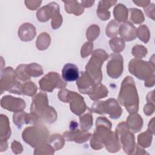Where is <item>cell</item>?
Returning a JSON list of instances; mask_svg holds the SVG:
<instances>
[{
    "mask_svg": "<svg viewBox=\"0 0 155 155\" xmlns=\"http://www.w3.org/2000/svg\"><path fill=\"white\" fill-rule=\"evenodd\" d=\"M0 125L1 143L8 144L7 140L11 136V129L10 127L8 119L6 115L2 114H1Z\"/></svg>",
    "mask_w": 155,
    "mask_h": 155,
    "instance_id": "7402d4cb",
    "label": "cell"
},
{
    "mask_svg": "<svg viewBox=\"0 0 155 155\" xmlns=\"http://www.w3.org/2000/svg\"><path fill=\"white\" fill-rule=\"evenodd\" d=\"M94 1H82L81 3H82V5L83 7H90L91 6L93 5V4L94 3Z\"/></svg>",
    "mask_w": 155,
    "mask_h": 155,
    "instance_id": "f907efd6",
    "label": "cell"
},
{
    "mask_svg": "<svg viewBox=\"0 0 155 155\" xmlns=\"http://www.w3.org/2000/svg\"><path fill=\"white\" fill-rule=\"evenodd\" d=\"M137 36L140 41L147 43L150 38V32L148 27L145 25H141L137 29Z\"/></svg>",
    "mask_w": 155,
    "mask_h": 155,
    "instance_id": "d6a6232c",
    "label": "cell"
},
{
    "mask_svg": "<svg viewBox=\"0 0 155 155\" xmlns=\"http://www.w3.org/2000/svg\"><path fill=\"white\" fill-rule=\"evenodd\" d=\"M36 35V28L30 23H24L19 28L18 36L22 41H30Z\"/></svg>",
    "mask_w": 155,
    "mask_h": 155,
    "instance_id": "ffe728a7",
    "label": "cell"
},
{
    "mask_svg": "<svg viewBox=\"0 0 155 155\" xmlns=\"http://www.w3.org/2000/svg\"><path fill=\"white\" fill-rule=\"evenodd\" d=\"M113 15L116 21L119 22H125L128 19V10L122 4L117 5L113 10Z\"/></svg>",
    "mask_w": 155,
    "mask_h": 155,
    "instance_id": "484cf974",
    "label": "cell"
},
{
    "mask_svg": "<svg viewBox=\"0 0 155 155\" xmlns=\"http://www.w3.org/2000/svg\"><path fill=\"white\" fill-rule=\"evenodd\" d=\"M145 86L147 87H151L154 85V74L145 81Z\"/></svg>",
    "mask_w": 155,
    "mask_h": 155,
    "instance_id": "7dc6e473",
    "label": "cell"
},
{
    "mask_svg": "<svg viewBox=\"0 0 155 155\" xmlns=\"http://www.w3.org/2000/svg\"><path fill=\"white\" fill-rule=\"evenodd\" d=\"M54 151L49 143L45 142L36 147L33 153L34 154H53Z\"/></svg>",
    "mask_w": 155,
    "mask_h": 155,
    "instance_id": "d590c367",
    "label": "cell"
},
{
    "mask_svg": "<svg viewBox=\"0 0 155 155\" xmlns=\"http://www.w3.org/2000/svg\"><path fill=\"white\" fill-rule=\"evenodd\" d=\"M42 3L41 1H25L27 7L31 10H36Z\"/></svg>",
    "mask_w": 155,
    "mask_h": 155,
    "instance_id": "ee69618b",
    "label": "cell"
},
{
    "mask_svg": "<svg viewBox=\"0 0 155 155\" xmlns=\"http://www.w3.org/2000/svg\"><path fill=\"white\" fill-rule=\"evenodd\" d=\"M24 71L26 75L30 79L31 77H38L43 74L42 67L36 63L24 64Z\"/></svg>",
    "mask_w": 155,
    "mask_h": 155,
    "instance_id": "d4e9b609",
    "label": "cell"
},
{
    "mask_svg": "<svg viewBox=\"0 0 155 155\" xmlns=\"http://www.w3.org/2000/svg\"><path fill=\"white\" fill-rule=\"evenodd\" d=\"M118 33L124 41H133L137 37V29L129 21L124 22L119 26Z\"/></svg>",
    "mask_w": 155,
    "mask_h": 155,
    "instance_id": "2e32d148",
    "label": "cell"
},
{
    "mask_svg": "<svg viewBox=\"0 0 155 155\" xmlns=\"http://www.w3.org/2000/svg\"><path fill=\"white\" fill-rule=\"evenodd\" d=\"M126 124L129 130L133 133L140 131L143 126V119L137 113H131L127 117Z\"/></svg>",
    "mask_w": 155,
    "mask_h": 155,
    "instance_id": "44dd1931",
    "label": "cell"
},
{
    "mask_svg": "<svg viewBox=\"0 0 155 155\" xmlns=\"http://www.w3.org/2000/svg\"><path fill=\"white\" fill-rule=\"evenodd\" d=\"M51 42V38L50 35L45 33H41L37 38L36 45L38 50H44L48 48Z\"/></svg>",
    "mask_w": 155,
    "mask_h": 155,
    "instance_id": "f546056e",
    "label": "cell"
},
{
    "mask_svg": "<svg viewBox=\"0 0 155 155\" xmlns=\"http://www.w3.org/2000/svg\"><path fill=\"white\" fill-rule=\"evenodd\" d=\"M117 100L118 102L125 107L130 114L138 111L139 99L135 82L132 77L127 76L122 81Z\"/></svg>",
    "mask_w": 155,
    "mask_h": 155,
    "instance_id": "6da1fadb",
    "label": "cell"
},
{
    "mask_svg": "<svg viewBox=\"0 0 155 155\" xmlns=\"http://www.w3.org/2000/svg\"><path fill=\"white\" fill-rule=\"evenodd\" d=\"M132 54L136 58L138 59H141L145 57L147 53L148 50L146 47L142 45H136L133 47L132 49Z\"/></svg>",
    "mask_w": 155,
    "mask_h": 155,
    "instance_id": "f35d334b",
    "label": "cell"
},
{
    "mask_svg": "<svg viewBox=\"0 0 155 155\" xmlns=\"http://www.w3.org/2000/svg\"><path fill=\"white\" fill-rule=\"evenodd\" d=\"M80 74L76 81V85L81 93L89 95L93 93L97 84L85 71H81Z\"/></svg>",
    "mask_w": 155,
    "mask_h": 155,
    "instance_id": "5bb4252c",
    "label": "cell"
},
{
    "mask_svg": "<svg viewBox=\"0 0 155 155\" xmlns=\"http://www.w3.org/2000/svg\"><path fill=\"white\" fill-rule=\"evenodd\" d=\"M1 106L4 109L16 113L23 111L25 108L26 104L21 98L6 95L1 98Z\"/></svg>",
    "mask_w": 155,
    "mask_h": 155,
    "instance_id": "7c38bea8",
    "label": "cell"
},
{
    "mask_svg": "<svg viewBox=\"0 0 155 155\" xmlns=\"http://www.w3.org/2000/svg\"><path fill=\"white\" fill-rule=\"evenodd\" d=\"M27 113L22 111L19 112H16L13 115V123L18 127V128H21L22 124L25 123V116Z\"/></svg>",
    "mask_w": 155,
    "mask_h": 155,
    "instance_id": "ab89813d",
    "label": "cell"
},
{
    "mask_svg": "<svg viewBox=\"0 0 155 155\" xmlns=\"http://www.w3.org/2000/svg\"><path fill=\"white\" fill-rule=\"evenodd\" d=\"M30 111L38 116L44 122L51 124L57 119V113L54 108L48 105V100L46 93L40 92L32 97Z\"/></svg>",
    "mask_w": 155,
    "mask_h": 155,
    "instance_id": "7a4b0ae2",
    "label": "cell"
},
{
    "mask_svg": "<svg viewBox=\"0 0 155 155\" xmlns=\"http://www.w3.org/2000/svg\"><path fill=\"white\" fill-rule=\"evenodd\" d=\"M153 134L148 130L139 134L137 136L138 145L143 148H147L150 147L151 144Z\"/></svg>",
    "mask_w": 155,
    "mask_h": 155,
    "instance_id": "4dcf8cb0",
    "label": "cell"
},
{
    "mask_svg": "<svg viewBox=\"0 0 155 155\" xmlns=\"http://www.w3.org/2000/svg\"><path fill=\"white\" fill-rule=\"evenodd\" d=\"M100 28L97 25H90L86 31V37L90 41H93L95 40L99 35Z\"/></svg>",
    "mask_w": 155,
    "mask_h": 155,
    "instance_id": "74e56055",
    "label": "cell"
},
{
    "mask_svg": "<svg viewBox=\"0 0 155 155\" xmlns=\"http://www.w3.org/2000/svg\"><path fill=\"white\" fill-rule=\"evenodd\" d=\"M108 58L107 53L102 49H97L92 52L91 57L85 65V71L93 79L96 84H100L102 79V65Z\"/></svg>",
    "mask_w": 155,
    "mask_h": 155,
    "instance_id": "277c9868",
    "label": "cell"
},
{
    "mask_svg": "<svg viewBox=\"0 0 155 155\" xmlns=\"http://www.w3.org/2000/svg\"><path fill=\"white\" fill-rule=\"evenodd\" d=\"M80 128L84 131H88L93 126V116L91 111L88 108V112L82 116H79Z\"/></svg>",
    "mask_w": 155,
    "mask_h": 155,
    "instance_id": "83f0119b",
    "label": "cell"
},
{
    "mask_svg": "<svg viewBox=\"0 0 155 155\" xmlns=\"http://www.w3.org/2000/svg\"><path fill=\"white\" fill-rule=\"evenodd\" d=\"M59 9V6L56 2H50V4L42 7L36 12V17L40 22H46L50 18H52L54 13Z\"/></svg>",
    "mask_w": 155,
    "mask_h": 155,
    "instance_id": "e0dca14e",
    "label": "cell"
},
{
    "mask_svg": "<svg viewBox=\"0 0 155 155\" xmlns=\"http://www.w3.org/2000/svg\"><path fill=\"white\" fill-rule=\"evenodd\" d=\"M104 144L107 150L110 153L118 152L121 148V143L118 136L112 131H110L107 134Z\"/></svg>",
    "mask_w": 155,
    "mask_h": 155,
    "instance_id": "ac0fdd59",
    "label": "cell"
},
{
    "mask_svg": "<svg viewBox=\"0 0 155 155\" xmlns=\"http://www.w3.org/2000/svg\"><path fill=\"white\" fill-rule=\"evenodd\" d=\"M143 8L148 18H151L153 20H154V4L152 3L150 5V4Z\"/></svg>",
    "mask_w": 155,
    "mask_h": 155,
    "instance_id": "7bdbcfd3",
    "label": "cell"
},
{
    "mask_svg": "<svg viewBox=\"0 0 155 155\" xmlns=\"http://www.w3.org/2000/svg\"><path fill=\"white\" fill-rule=\"evenodd\" d=\"M128 70L131 74L140 80H146L154 74V61H145L134 58L128 64Z\"/></svg>",
    "mask_w": 155,
    "mask_h": 155,
    "instance_id": "52a82bcc",
    "label": "cell"
},
{
    "mask_svg": "<svg viewBox=\"0 0 155 155\" xmlns=\"http://www.w3.org/2000/svg\"><path fill=\"white\" fill-rule=\"evenodd\" d=\"M111 49L116 53H119L125 47V41L120 38H114L109 41Z\"/></svg>",
    "mask_w": 155,
    "mask_h": 155,
    "instance_id": "1f68e13d",
    "label": "cell"
},
{
    "mask_svg": "<svg viewBox=\"0 0 155 155\" xmlns=\"http://www.w3.org/2000/svg\"><path fill=\"white\" fill-rule=\"evenodd\" d=\"M154 111V104L151 102H148L143 107V113L147 116L151 115Z\"/></svg>",
    "mask_w": 155,
    "mask_h": 155,
    "instance_id": "bcb514c9",
    "label": "cell"
},
{
    "mask_svg": "<svg viewBox=\"0 0 155 155\" xmlns=\"http://www.w3.org/2000/svg\"><path fill=\"white\" fill-rule=\"evenodd\" d=\"M79 77V71L78 67L73 64L67 63L62 69V78L67 82L77 81Z\"/></svg>",
    "mask_w": 155,
    "mask_h": 155,
    "instance_id": "d6986e66",
    "label": "cell"
},
{
    "mask_svg": "<svg viewBox=\"0 0 155 155\" xmlns=\"http://www.w3.org/2000/svg\"><path fill=\"white\" fill-rule=\"evenodd\" d=\"M108 93V90H107L106 87L100 83L96 85L93 93L89 94V97L91 100L96 101L105 97L106 96H107Z\"/></svg>",
    "mask_w": 155,
    "mask_h": 155,
    "instance_id": "4316f807",
    "label": "cell"
},
{
    "mask_svg": "<svg viewBox=\"0 0 155 155\" xmlns=\"http://www.w3.org/2000/svg\"><path fill=\"white\" fill-rule=\"evenodd\" d=\"M130 12V19L135 24H140L144 21V16L142 11L138 8H131L129 9Z\"/></svg>",
    "mask_w": 155,
    "mask_h": 155,
    "instance_id": "836d02e7",
    "label": "cell"
},
{
    "mask_svg": "<svg viewBox=\"0 0 155 155\" xmlns=\"http://www.w3.org/2000/svg\"><path fill=\"white\" fill-rule=\"evenodd\" d=\"M93 48V42H91V41L86 42L81 48V57L84 58L89 56L92 51Z\"/></svg>",
    "mask_w": 155,
    "mask_h": 155,
    "instance_id": "b9f144b4",
    "label": "cell"
},
{
    "mask_svg": "<svg viewBox=\"0 0 155 155\" xmlns=\"http://www.w3.org/2000/svg\"><path fill=\"white\" fill-rule=\"evenodd\" d=\"M119 23L116 20L111 21L106 27V35L110 38L114 37L118 34Z\"/></svg>",
    "mask_w": 155,
    "mask_h": 155,
    "instance_id": "8d00e7d4",
    "label": "cell"
},
{
    "mask_svg": "<svg viewBox=\"0 0 155 155\" xmlns=\"http://www.w3.org/2000/svg\"><path fill=\"white\" fill-rule=\"evenodd\" d=\"M58 98L64 103H70V108L72 113L81 116L87 109L84 97L75 91L62 88L58 94Z\"/></svg>",
    "mask_w": 155,
    "mask_h": 155,
    "instance_id": "5b68a950",
    "label": "cell"
},
{
    "mask_svg": "<svg viewBox=\"0 0 155 155\" xmlns=\"http://www.w3.org/2000/svg\"><path fill=\"white\" fill-rule=\"evenodd\" d=\"M124 59L119 53H113L110 56V60L107 65V73L113 79H117L122 74L124 70Z\"/></svg>",
    "mask_w": 155,
    "mask_h": 155,
    "instance_id": "8fae6325",
    "label": "cell"
},
{
    "mask_svg": "<svg viewBox=\"0 0 155 155\" xmlns=\"http://www.w3.org/2000/svg\"><path fill=\"white\" fill-rule=\"evenodd\" d=\"M48 142L55 151L61 150L65 143L64 136L59 134H54L50 136Z\"/></svg>",
    "mask_w": 155,
    "mask_h": 155,
    "instance_id": "f1b7e54d",
    "label": "cell"
},
{
    "mask_svg": "<svg viewBox=\"0 0 155 155\" xmlns=\"http://www.w3.org/2000/svg\"><path fill=\"white\" fill-rule=\"evenodd\" d=\"M134 154H148V153H147L146 151H144V150L141 148V147L140 146H138V145H136V151H135V153Z\"/></svg>",
    "mask_w": 155,
    "mask_h": 155,
    "instance_id": "816d5d0a",
    "label": "cell"
},
{
    "mask_svg": "<svg viewBox=\"0 0 155 155\" xmlns=\"http://www.w3.org/2000/svg\"><path fill=\"white\" fill-rule=\"evenodd\" d=\"M117 1H101L99 2L97 14L102 21L108 20L110 17V12L108 10L110 7L114 5Z\"/></svg>",
    "mask_w": 155,
    "mask_h": 155,
    "instance_id": "603a6c76",
    "label": "cell"
},
{
    "mask_svg": "<svg viewBox=\"0 0 155 155\" xmlns=\"http://www.w3.org/2000/svg\"><path fill=\"white\" fill-rule=\"evenodd\" d=\"M22 137L31 147L36 148L48 142L50 136L47 128L42 122H39L26 127L22 133Z\"/></svg>",
    "mask_w": 155,
    "mask_h": 155,
    "instance_id": "3957f363",
    "label": "cell"
},
{
    "mask_svg": "<svg viewBox=\"0 0 155 155\" xmlns=\"http://www.w3.org/2000/svg\"><path fill=\"white\" fill-rule=\"evenodd\" d=\"M92 136L88 131H84L81 130L75 129L65 131L63 136L64 139L68 142H75L78 143H82L87 142Z\"/></svg>",
    "mask_w": 155,
    "mask_h": 155,
    "instance_id": "9a60e30c",
    "label": "cell"
},
{
    "mask_svg": "<svg viewBox=\"0 0 155 155\" xmlns=\"http://www.w3.org/2000/svg\"><path fill=\"white\" fill-rule=\"evenodd\" d=\"M41 90L44 91L52 92L56 88H64L67 83L56 72H49L39 81Z\"/></svg>",
    "mask_w": 155,
    "mask_h": 155,
    "instance_id": "30bf717a",
    "label": "cell"
},
{
    "mask_svg": "<svg viewBox=\"0 0 155 155\" xmlns=\"http://www.w3.org/2000/svg\"><path fill=\"white\" fill-rule=\"evenodd\" d=\"M78 127V124L76 122V120H71L70 124V130H75L77 129Z\"/></svg>",
    "mask_w": 155,
    "mask_h": 155,
    "instance_id": "f5cc1de1",
    "label": "cell"
},
{
    "mask_svg": "<svg viewBox=\"0 0 155 155\" xmlns=\"http://www.w3.org/2000/svg\"><path fill=\"white\" fill-rule=\"evenodd\" d=\"M91 112L99 114H108L113 119H117L122 114V109L117 101L114 98H110L105 101H96L91 107Z\"/></svg>",
    "mask_w": 155,
    "mask_h": 155,
    "instance_id": "ba28073f",
    "label": "cell"
},
{
    "mask_svg": "<svg viewBox=\"0 0 155 155\" xmlns=\"http://www.w3.org/2000/svg\"><path fill=\"white\" fill-rule=\"evenodd\" d=\"M154 117H153L151 119V120H150V122L148 125V129H147V130L150 131L153 134H154Z\"/></svg>",
    "mask_w": 155,
    "mask_h": 155,
    "instance_id": "681fc988",
    "label": "cell"
},
{
    "mask_svg": "<svg viewBox=\"0 0 155 155\" xmlns=\"http://www.w3.org/2000/svg\"><path fill=\"white\" fill-rule=\"evenodd\" d=\"M133 2L136 4L137 6L143 7V8L151 3L150 1H133Z\"/></svg>",
    "mask_w": 155,
    "mask_h": 155,
    "instance_id": "c3c4849f",
    "label": "cell"
},
{
    "mask_svg": "<svg viewBox=\"0 0 155 155\" xmlns=\"http://www.w3.org/2000/svg\"><path fill=\"white\" fill-rule=\"evenodd\" d=\"M17 74L16 70L11 67H6L4 70H1V92L4 91H8L16 83Z\"/></svg>",
    "mask_w": 155,
    "mask_h": 155,
    "instance_id": "4fadbf2b",
    "label": "cell"
},
{
    "mask_svg": "<svg viewBox=\"0 0 155 155\" xmlns=\"http://www.w3.org/2000/svg\"><path fill=\"white\" fill-rule=\"evenodd\" d=\"M37 86L36 85L32 82L31 81H27L22 84V94L27 95L30 96H33L37 92Z\"/></svg>",
    "mask_w": 155,
    "mask_h": 155,
    "instance_id": "e575fe53",
    "label": "cell"
},
{
    "mask_svg": "<svg viewBox=\"0 0 155 155\" xmlns=\"http://www.w3.org/2000/svg\"><path fill=\"white\" fill-rule=\"evenodd\" d=\"M62 18L60 14L59 9H58L53 14L51 18V27L53 29L56 30L62 24Z\"/></svg>",
    "mask_w": 155,
    "mask_h": 155,
    "instance_id": "60d3db41",
    "label": "cell"
},
{
    "mask_svg": "<svg viewBox=\"0 0 155 155\" xmlns=\"http://www.w3.org/2000/svg\"><path fill=\"white\" fill-rule=\"evenodd\" d=\"M11 148L15 154H20L23 151V148L21 143L16 140H14L12 143Z\"/></svg>",
    "mask_w": 155,
    "mask_h": 155,
    "instance_id": "f6af8a7d",
    "label": "cell"
},
{
    "mask_svg": "<svg viewBox=\"0 0 155 155\" xmlns=\"http://www.w3.org/2000/svg\"><path fill=\"white\" fill-rule=\"evenodd\" d=\"M65 3V9L68 13H73L76 16L81 15L84 11V7L78 1H63Z\"/></svg>",
    "mask_w": 155,
    "mask_h": 155,
    "instance_id": "cb8c5ba5",
    "label": "cell"
},
{
    "mask_svg": "<svg viewBox=\"0 0 155 155\" xmlns=\"http://www.w3.org/2000/svg\"><path fill=\"white\" fill-rule=\"evenodd\" d=\"M115 133L119 138L124 152L127 154H134L136 148L135 137L128 128L125 122H120L117 125Z\"/></svg>",
    "mask_w": 155,
    "mask_h": 155,
    "instance_id": "9c48e42d",
    "label": "cell"
},
{
    "mask_svg": "<svg viewBox=\"0 0 155 155\" xmlns=\"http://www.w3.org/2000/svg\"><path fill=\"white\" fill-rule=\"evenodd\" d=\"M111 127L112 124L107 117H99L96 119V130L90 140V146L93 149L99 150L104 148V140Z\"/></svg>",
    "mask_w": 155,
    "mask_h": 155,
    "instance_id": "8992f818",
    "label": "cell"
}]
</instances>
